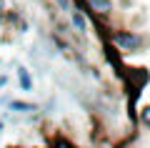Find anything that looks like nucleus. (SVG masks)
Listing matches in <instances>:
<instances>
[{
    "mask_svg": "<svg viewBox=\"0 0 150 148\" xmlns=\"http://www.w3.org/2000/svg\"><path fill=\"white\" fill-rule=\"evenodd\" d=\"M110 43L120 53H138L143 48L145 38L135 30H110Z\"/></svg>",
    "mask_w": 150,
    "mask_h": 148,
    "instance_id": "nucleus-1",
    "label": "nucleus"
},
{
    "mask_svg": "<svg viewBox=\"0 0 150 148\" xmlns=\"http://www.w3.org/2000/svg\"><path fill=\"white\" fill-rule=\"evenodd\" d=\"M8 108L18 116H30V113H38L40 106L38 103H30V101H8Z\"/></svg>",
    "mask_w": 150,
    "mask_h": 148,
    "instance_id": "nucleus-2",
    "label": "nucleus"
},
{
    "mask_svg": "<svg viewBox=\"0 0 150 148\" xmlns=\"http://www.w3.org/2000/svg\"><path fill=\"white\" fill-rule=\"evenodd\" d=\"M70 23H73L75 33H80V35H85V33H88V18L83 15V10L78 5L70 8Z\"/></svg>",
    "mask_w": 150,
    "mask_h": 148,
    "instance_id": "nucleus-3",
    "label": "nucleus"
},
{
    "mask_svg": "<svg viewBox=\"0 0 150 148\" xmlns=\"http://www.w3.org/2000/svg\"><path fill=\"white\" fill-rule=\"evenodd\" d=\"M88 3V8H90L95 15H100V18H108L112 13V0H85Z\"/></svg>",
    "mask_w": 150,
    "mask_h": 148,
    "instance_id": "nucleus-4",
    "label": "nucleus"
},
{
    "mask_svg": "<svg viewBox=\"0 0 150 148\" xmlns=\"http://www.w3.org/2000/svg\"><path fill=\"white\" fill-rule=\"evenodd\" d=\"M18 85H20V90L23 93H30L33 90V75H30V70L25 68V65H18Z\"/></svg>",
    "mask_w": 150,
    "mask_h": 148,
    "instance_id": "nucleus-5",
    "label": "nucleus"
},
{
    "mask_svg": "<svg viewBox=\"0 0 150 148\" xmlns=\"http://www.w3.org/2000/svg\"><path fill=\"white\" fill-rule=\"evenodd\" d=\"M138 121L143 123L145 128H150V106H143V108H140V113H138Z\"/></svg>",
    "mask_w": 150,
    "mask_h": 148,
    "instance_id": "nucleus-6",
    "label": "nucleus"
},
{
    "mask_svg": "<svg viewBox=\"0 0 150 148\" xmlns=\"http://www.w3.org/2000/svg\"><path fill=\"white\" fill-rule=\"evenodd\" d=\"M55 3H58V8L65 10V13H70V8H73V0H55Z\"/></svg>",
    "mask_w": 150,
    "mask_h": 148,
    "instance_id": "nucleus-7",
    "label": "nucleus"
},
{
    "mask_svg": "<svg viewBox=\"0 0 150 148\" xmlns=\"http://www.w3.org/2000/svg\"><path fill=\"white\" fill-rule=\"evenodd\" d=\"M8 85V75H0V88H5Z\"/></svg>",
    "mask_w": 150,
    "mask_h": 148,
    "instance_id": "nucleus-8",
    "label": "nucleus"
},
{
    "mask_svg": "<svg viewBox=\"0 0 150 148\" xmlns=\"http://www.w3.org/2000/svg\"><path fill=\"white\" fill-rule=\"evenodd\" d=\"M3 131H5V123H3V121H0V133H3Z\"/></svg>",
    "mask_w": 150,
    "mask_h": 148,
    "instance_id": "nucleus-9",
    "label": "nucleus"
}]
</instances>
